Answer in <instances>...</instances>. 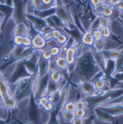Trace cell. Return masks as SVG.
I'll return each mask as SVG.
<instances>
[{"mask_svg":"<svg viewBox=\"0 0 123 124\" xmlns=\"http://www.w3.org/2000/svg\"><path fill=\"white\" fill-rule=\"evenodd\" d=\"M1 22H0V32H1Z\"/></svg>","mask_w":123,"mask_h":124,"instance_id":"obj_58","label":"cell"},{"mask_svg":"<svg viewBox=\"0 0 123 124\" xmlns=\"http://www.w3.org/2000/svg\"><path fill=\"white\" fill-rule=\"evenodd\" d=\"M101 27V25H100V17L99 16H96V17L91 22L89 28H88V30L91 32L96 31V30H98Z\"/></svg>","mask_w":123,"mask_h":124,"instance_id":"obj_29","label":"cell"},{"mask_svg":"<svg viewBox=\"0 0 123 124\" xmlns=\"http://www.w3.org/2000/svg\"><path fill=\"white\" fill-rule=\"evenodd\" d=\"M4 14L2 12H0V22L2 23V21L4 20Z\"/></svg>","mask_w":123,"mask_h":124,"instance_id":"obj_52","label":"cell"},{"mask_svg":"<svg viewBox=\"0 0 123 124\" xmlns=\"http://www.w3.org/2000/svg\"><path fill=\"white\" fill-rule=\"evenodd\" d=\"M93 84H94L96 90L98 92L103 91L107 86V80H106L104 76H102L99 77V78L96 79L93 82Z\"/></svg>","mask_w":123,"mask_h":124,"instance_id":"obj_19","label":"cell"},{"mask_svg":"<svg viewBox=\"0 0 123 124\" xmlns=\"http://www.w3.org/2000/svg\"><path fill=\"white\" fill-rule=\"evenodd\" d=\"M0 124H7V121L0 118Z\"/></svg>","mask_w":123,"mask_h":124,"instance_id":"obj_54","label":"cell"},{"mask_svg":"<svg viewBox=\"0 0 123 124\" xmlns=\"http://www.w3.org/2000/svg\"><path fill=\"white\" fill-rule=\"evenodd\" d=\"M41 57L43 59L46 60H51V58H52V56H51V53L49 52V49H47V48L45 49H43V51H41Z\"/></svg>","mask_w":123,"mask_h":124,"instance_id":"obj_40","label":"cell"},{"mask_svg":"<svg viewBox=\"0 0 123 124\" xmlns=\"http://www.w3.org/2000/svg\"><path fill=\"white\" fill-rule=\"evenodd\" d=\"M20 36L22 37L28 36V26L25 23H19L16 25L15 28L12 31V36Z\"/></svg>","mask_w":123,"mask_h":124,"instance_id":"obj_18","label":"cell"},{"mask_svg":"<svg viewBox=\"0 0 123 124\" xmlns=\"http://www.w3.org/2000/svg\"><path fill=\"white\" fill-rule=\"evenodd\" d=\"M100 17V25L101 26H106L110 27L112 24V20L110 17H104V16H99Z\"/></svg>","mask_w":123,"mask_h":124,"instance_id":"obj_34","label":"cell"},{"mask_svg":"<svg viewBox=\"0 0 123 124\" xmlns=\"http://www.w3.org/2000/svg\"><path fill=\"white\" fill-rule=\"evenodd\" d=\"M54 6L56 7V15H57L66 24L68 28H75L76 27L74 25L70 11L67 7L64 5L62 1L55 0Z\"/></svg>","mask_w":123,"mask_h":124,"instance_id":"obj_4","label":"cell"},{"mask_svg":"<svg viewBox=\"0 0 123 124\" xmlns=\"http://www.w3.org/2000/svg\"><path fill=\"white\" fill-rule=\"evenodd\" d=\"M120 13H123V0H122V1L115 7Z\"/></svg>","mask_w":123,"mask_h":124,"instance_id":"obj_50","label":"cell"},{"mask_svg":"<svg viewBox=\"0 0 123 124\" xmlns=\"http://www.w3.org/2000/svg\"><path fill=\"white\" fill-rule=\"evenodd\" d=\"M93 112H94V116L101 122L113 124L117 120V117H114V116H110L109 114L104 112V110H102L99 108H95L94 109H93Z\"/></svg>","mask_w":123,"mask_h":124,"instance_id":"obj_11","label":"cell"},{"mask_svg":"<svg viewBox=\"0 0 123 124\" xmlns=\"http://www.w3.org/2000/svg\"><path fill=\"white\" fill-rule=\"evenodd\" d=\"M65 60L67 62V65H72L75 64L76 61V57H69V56H65Z\"/></svg>","mask_w":123,"mask_h":124,"instance_id":"obj_45","label":"cell"},{"mask_svg":"<svg viewBox=\"0 0 123 124\" xmlns=\"http://www.w3.org/2000/svg\"><path fill=\"white\" fill-rule=\"evenodd\" d=\"M49 81V73H48L43 77L39 78L38 79L33 94L34 100L36 102L38 100H39L41 97L45 95Z\"/></svg>","mask_w":123,"mask_h":124,"instance_id":"obj_6","label":"cell"},{"mask_svg":"<svg viewBox=\"0 0 123 124\" xmlns=\"http://www.w3.org/2000/svg\"><path fill=\"white\" fill-rule=\"evenodd\" d=\"M63 110L67 112L74 113L76 110L75 102H66V103L64 105Z\"/></svg>","mask_w":123,"mask_h":124,"instance_id":"obj_31","label":"cell"},{"mask_svg":"<svg viewBox=\"0 0 123 124\" xmlns=\"http://www.w3.org/2000/svg\"><path fill=\"white\" fill-rule=\"evenodd\" d=\"M17 122L19 123L20 124H23V123H22V122H20V121H17Z\"/></svg>","mask_w":123,"mask_h":124,"instance_id":"obj_57","label":"cell"},{"mask_svg":"<svg viewBox=\"0 0 123 124\" xmlns=\"http://www.w3.org/2000/svg\"><path fill=\"white\" fill-rule=\"evenodd\" d=\"M54 63H55V65L57 68V69H59L60 70H67V62L64 57H62V56L57 57L54 60Z\"/></svg>","mask_w":123,"mask_h":124,"instance_id":"obj_23","label":"cell"},{"mask_svg":"<svg viewBox=\"0 0 123 124\" xmlns=\"http://www.w3.org/2000/svg\"><path fill=\"white\" fill-rule=\"evenodd\" d=\"M29 1L25 0H12L13 12L12 18L15 24L25 23L28 27V21L26 18L27 4Z\"/></svg>","mask_w":123,"mask_h":124,"instance_id":"obj_2","label":"cell"},{"mask_svg":"<svg viewBox=\"0 0 123 124\" xmlns=\"http://www.w3.org/2000/svg\"><path fill=\"white\" fill-rule=\"evenodd\" d=\"M62 49V48H60V47H52V48L49 49V52L51 53L52 57H58L60 54Z\"/></svg>","mask_w":123,"mask_h":124,"instance_id":"obj_39","label":"cell"},{"mask_svg":"<svg viewBox=\"0 0 123 124\" xmlns=\"http://www.w3.org/2000/svg\"><path fill=\"white\" fill-rule=\"evenodd\" d=\"M102 56L106 61L110 60L115 62L123 56V50L120 49H109L101 52Z\"/></svg>","mask_w":123,"mask_h":124,"instance_id":"obj_10","label":"cell"},{"mask_svg":"<svg viewBox=\"0 0 123 124\" xmlns=\"http://www.w3.org/2000/svg\"><path fill=\"white\" fill-rule=\"evenodd\" d=\"M43 38L44 39V40L46 41H48L51 39H52V34H51V32H46V33H44L43 34H41Z\"/></svg>","mask_w":123,"mask_h":124,"instance_id":"obj_48","label":"cell"},{"mask_svg":"<svg viewBox=\"0 0 123 124\" xmlns=\"http://www.w3.org/2000/svg\"><path fill=\"white\" fill-rule=\"evenodd\" d=\"M57 90H60L59 89V84H57V83H54L51 81H49V83H48V85H47V88H46V93H45V95L46 97H49L51 94L54 93V92L57 91Z\"/></svg>","mask_w":123,"mask_h":124,"instance_id":"obj_22","label":"cell"},{"mask_svg":"<svg viewBox=\"0 0 123 124\" xmlns=\"http://www.w3.org/2000/svg\"><path fill=\"white\" fill-rule=\"evenodd\" d=\"M42 111L43 109L37 105L36 102L34 100L33 94H32L30 96L29 105L28 109V116L30 121V124H41Z\"/></svg>","mask_w":123,"mask_h":124,"instance_id":"obj_5","label":"cell"},{"mask_svg":"<svg viewBox=\"0 0 123 124\" xmlns=\"http://www.w3.org/2000/svg\"><path fill=\"white\" fill-rule=\"evenodd\" d=\"M80 1H82V0H80Z\"/></svg>","mask_w":123,"mask_h":124,"instance_id":"obj_60","label":"cell"},{"mask_svg":"<svg viewBox=\"0 0 123 124\" xmlns=\"http://www.w3.org/2000/svg\"><path fill=\"white\" fill-rule=\"evenodd\" d=\"M46 124H59V122H57V123H51V122H49V121H48V122L46 123Z\"/></svg>","mask_w":123,"mask_h":124,"instance_id":"obj_55","label":"cell"},{"mask_svg":"<svg viewBox=\"0 0 123 124\" xmlns=\"http://www.w3.org/2000/svg\"><path fill=\"white\" fill-rule=\"evenodd\" d=\"M71 124H84V121H83V119L75 118L73 121L71 122Z\"/></svg>","mask_w":123,"mask_h":124,"instance_id":"obj_49","label":"cell"},{"mask_svg":"<svg viewBox=\"0 0 123 124\" xmlns=\"http://www.w3.org/2000/svg\"><path fill=\"white\" fill-rule=\"evenodd\" d=\"M104 110V112L107 113L112 116L117 117L119 116L123 115V105H114V106H109V107H97Z\"/></svg>","mask_w":123,"mask_h":124,"instance_id":"obj_16","label":"cell"},{"mask_svg":"<svg viewBox=\"0 0 123 124\" xmlns=\"http://www.w3.org/2000/svg\"><path fill=\"white\" fill-rule=\"evenodd\" d=\"M114 105H123V94L112 100H109L105 102L104 104L101 105L99 107L105 108V107H109V106H114Z\"/></svg>","mask_w":123,"mask_h":124,"instance_id":"obj_21","label":"cell"},{"mask_svg":"<svg viewBox=\"0 0 123 124\" xmlns=\"http://www.w3.org/2000/svg\"><path fill=\"white\" fill-rule=\"evenodd\" d=\"M62 75L60 70L56 69V70L49 71V80L50 81L54 83L59 84L60 81L62 80Z\"/></svg>","mask_w":123,"mask_h":124,"instance_id":"obj_20","label":"cell"},{"mask_svg":"<svg viewBox=\"0 0 123 124\" xmlns=\"http://www.w3.org/2000/svg\"><path fill=\"white\" fill-rule=\"evenodd\" d=\"M33 15L45 20L48 17H51L54 15H56V7H55V6H54V7H49V8L39 9V10L34 9L33 12Z\"/></svg>","mask_w":123,"mask_h":124,"instance_id":"obj_13","label":"cell"},{"mask_svg":"<svg viewBox=\"0 0 123 124\" xmlns=\"http://www.w3.org/2000/svg\"><path fill=\"white\" fill-rule=\"evenodd\" d=\"M22 45L27 48V47H30V46H32V39L30 37H29L28 36H25L23 37V39H22Z\"/></svg>","mask_w":123,"mask_h":124,"instance_id":"obj_41","label":"cell"},{"mask_svg":"<svg viewBox=\"0 0 123 124\" xmlns=\"http://www.w3.org/2000/svg\"><path fill=\"white\" fill-rule=\"evenodd\" d=\"M62 31L60 29H53L51 31V34H52V38L54 39H57L59 38V36L62 34Z\"/></svg>","mask_w":123,"mask_h":124,"instance_id":"obj_46","label":"cell"},{"mask_svg":"<svg viewBox=\"0 0 123 124\" xmlns=\"http://www.w3.org/2000/svg\"><path fill=\"white\" fill-rule=\"evenodd\" d=\"M31 76L32 74L28 70L24 63V60H19L15 63L14 68L12 74L6 80V81L9 85H11L12 87H13L20 80L30 77Z\"/></svg>","mask_w":123,"mask_h":124,"instance_id":"obj_3","label":"cell"},{"mask_svg":"<svg viewBox=\"0 0 123 124\" xmlns=\"http://www.w3.org/2000/svg\"><path fill=\"white\" fill-rule=\"evenodd\" d=\"M102 37L105 39H109L112 36V30L110 27H106V26H101L99 28Z\"/></svg>","mask_w":123,"mask_h":124,"instance_id":"obj_27","label":"cell"},{"mask_svg":"<svg viewBox=\"0 0 123 124\" xmlns=\"http://www.w3.org/2000/svg\"><path fill=\"white\" fill-rule=\"evenodd\" d=\"M23 37L20 36H12V41L15 46H21L22 44Z\"/></svg>","mask_w":123,"mask_h":124,"instance_id":"obj_42","label":"cell"},{"mask_svg":"<svg viewBox=\"0 0 123 124\" xmlns=\"http://www.w3.org/2000/svg\"><path fill=\"white\" fill-rule=\"evenodd\" d=\"M80 42L84 46H86L88 47L94 46V36H93V33L91 31H90L89 30L85 31V32L82 35Z\"/></svg>","mask_w":123,"mask_h":124,"instance_id":"obj_17","label":"cell"},{"mask_svg":"<svg viewBox=\"0 0 123 124\" xmlns=\"http://www.w3.org/2000/svg\"><path fill=\"white\" fill-rule=\"evenodd\" d=\"M92 33H93V36H94V41H98L101 40L103 38L102 37V35H101V31H100L99 29L96 30V31H93Z\"/></svg>","mask_w":123,"mask_h":124,"instance_id":"obj_44","label":"cell"},{"mask_svg":"<svg viewBox=\"0 0 123 124\" xmlns=\"http://www.w3.org/2000/svg\"><path fill=\"white\" fill-rule=\"evenodd\" d=\"M5 4H7V6H9V7H12V0H6L5 1Z\"/></svg>","mask_w":123,"mask_h":124,"instance_id":"obj_51","label":"cell"},{"mask_svg":"<svg viewBox=\"0 0 123 124\" xmlns=\"http://www.w3.org/2000/svg\"><path fill=\"white\" fill-rule=\"evenodd\" d=\"M49 65L50 60H46L41 57L39 59L38 64V78H42L48 73H49Z\"/></svg>","mask_w":123,"mask_h":124,"instance_id":"obj_14","label":"cell"},{"mask_svg":"<svg viewBox=\"0 0 123 124\" xmlns=\"http://www.w3.org/2000/svg\"><path fill=\"white\" fill-rule=\"evenodd\" d=\"M26 18L29 23H30L34 28L41 34L43 30L48 25L46 20L44 19L40 18L33 14H28L26 15Z\"/></svg>","mask_w":123,"mask_h":124,"instance_id":"obj_7","label":"cell"},{"mask_svg":"<svg viewBox=\"0 0 123 124\" xmlns=\"http://www.w3.org/2000/svg\"><path fill=\"white\" fill-rule=\"evenodd\" d=\"M114 11L115 7L112 6H102L101 10V16H104L111 18L113 16Z\"/></svg>","mask_w":123,"mask_h":124,"instance_id":"obj_24","label":"cell"},{"mask_svg":"<svg viewBox=\"0 0 123 124\" xmlns=\"http://www.w3.org/2000/svg\"><path fill=\"white\" fill-rule=\"evenodd\" d=\"M75 118L84 119L87 118V110L86 109H76L74 112Z\"/></svg>","mask_w":123,"mask_h":124,"instance_id":"obj_30","label":"cell"},{"mask_svg":"<svg viewBox=\"0 0 123 124\" xmlns=\"http://www.w3.org/2000/svg\"><path fill=\"white\" fill-rule=\"evenodd\" d=\"M17 105V102L15 97H13V96H12L8 100V101L7 102V103L4 106L6 108V109L7 108V109H9L10 110H13L16 109Z\"/></svg>","mask_w":123,"mask_h":124,"instance_id":"obj_26","label":"cell"},{"mask_svg":"<svg viewBox=\"0 0 123 124\" xmlns=\"http://www.w3.org/2000/svg\"><path fill=\"white\" fill-rule=\"evenodd\" d=\"M76 109H87V102L86 100H79L75 102Z\"/></svg>","mask_w":123,"mask_h":124,"instance_id":"obj_37","label":"cell"},{"mask_svg":"<svg viewBox=\"0 0 123 124\" xmlns=\"http://www.w3.org/2000/svg\"><path fill=\"white\" fill-rule=\"evenodd\" d=\"M46 47L47 49H50V48H52V47H60V48H63V46H60L58 42L57 41L56 39H51L48 41H46Z\"/></svg>","mask_w":123,"mask_h":124,"instance_id":"obj_35","label":"cell"},{"mask_svg":"<svg viewBox=\"0 0 123 124\" xmlns=\"http://www.w3.org/2000/svg\"><path fill=\"white\" fill-rule=\"evenodd\" d=\"M54 3H55V0H42V8H41V9L54 7Z\"/></svg>","mask_w":123,"mask_h":124,"instance_id":"obj_38","label":"cell"},{"mask_svg":"<svg viewBox=\"0 0 123 124\" xmlns=\"http://www.w3.org/2000/svg\"><path fill=\"white\" fill-rule=\"evenodd\" d=\"M68 38H69V36L62 31V34H61V35L59 36V38L57 39V41L58 42V44H59L60 46H63L66 44V42L67 41Z\"/></svg>","mask_w":123,"mask_h":124,"instance_id":"obj_33","label":"cell"},{"mask_svg":"<svg viewBox=\"0 0 123 124\" xmlns=\"http://www.w3.org/2000/svg\"><path fill=\"white\" fill-rule=\"evenodd\" d=\"M72 1H74V2H76V3H79L80 4H83V1H80V0H72Z\"/></svg>","mask_w":123,"mask_h":124,"instance_id":"obj_53","label":"cell"},{"mask_svg":"<svg viewBox=\"0 0 123 124\" xmlns=\"http://www.w3.org/2000/svg\"><path fill=\"white\" fill-rule=\"evenodd\" d=\"M122 0H101L102 6H112L113 7H116Z\"/></svg>","mask_w":123,"mask_h":124,"instance_id":"obj_32","label":"cell"},{"mask_svg":"<svg viewBox=\"0 0 123 124\" xmlns=\"http://www.w3.org/2000/svg\"><path fill=\"white\" fill-rule=\"evenodd\" d=\"M81 48L80 51L82 53H77L75 67L73 71L75 74L73 77L76 76L78 78V84L81 81H91L96 74L103 72L96 62L91 48L87 46L84 51H82Z\"/></svg>","mask_w":123,"mask_h":124,"instance_id":"obj_1","label":"cell"},{"mask_svg":"<svg viewBox=\"0 0 123 124\" xmlns=\"http://www.w3.org/2000/svg\"><path fill=\"white\" fill-rule=\"evenodd\" d=\"M25 1H29L30 0H25Z\"/></svg>","mask_w":123,"mask_h":124,"instance_id":"obj_59","label":"cell"},{"mask_svg":"<svg viewBox=\"0 0 123 124\" xmlns=\"http://www.w3.org/2000/svg\"><path fill=\"white\" fill-rule=\"evenodd\" d=\"M30 5L36 10L41 9L42 8V0H30Z\"/></svg>","mask_w":123,"mask_h":124,"instance_id":"obj_36","label":"cell"},{"mask_svg":"<svg viewBox=\"0 0 123 124\" xmlns=\"http://www.w3.org/2000/svg\"><path fill=\"white\" fill-rule=\"evenodd\" d=\"M0 12H2L4 15V19L1 23V32L3 31L4 29V27L6 26V24L9 21V20L12 17V12H13V7L7 6L5 4H0Z\"/></svg>","mask_w":123,"mask_h":124,"instance_id":"obj_12","label":"cell"},{"mask_svg":"<svg viewBox=\"0 0 123 124\" xmlns=\"http://www.w3.org/2000/svg\"><path fill=\"white\" fill-rule=\"evenodd\" d=\"M54 108V104L51 103V102H48L42 108V109H43L44 111H46V113H50L53 110Z\"/></svg>","mask_w":123,"mask_h":124,"instance_id":"obj_43","label":"cell"},{"mask_svg":"<svg viewBox=\"0 0 123 124\" xmlns=\"http://www.w3.org/2000/svg\"><path fill=\"white\" fill-rule=\"evenodd\" d=\"M31 39H32V46L35 49L39 50L41 52L43 49H46V41L44 40V39L43 38V36L41 33L36 34Z\"/></svg>","mask_w":123,"mask_h":124,"instance_id":"obj_15","label":"cell"},{"mask_svg":"<svg viewBox=\"0 0 123 124\" xmlns=\"http://www.w3.org/2000/svg\"><path fill=\"white\" fill-rule=\"evenodd\" d=\"M12 97L10 94V86L7 83L5 79L0 74V99L1 102L4 105L8 100Z\"/></svg>","mask_w":123,"mask_h":124,"instance_id":"obj_9","label":"cell"},{"mask_svg":"<svg viewBox=\"0 0 123 124\" xmlns=\"http://www.w3.org/2000/svg\"><path fill=\"white\" fill-rule=\"evenodd\" d=\"M78 89L83 95L87 97H94L97 94L98 92L96 90L93 83L91 81H81L78 84Z\"/></svg>","mask_w":123,"mask_h":124,"instance_id":"obj_8","label":"cell"},{"mask_svg":"<svg viewBox=\"0 0 123 124\" xmlns=\"http://www.w3.org/2000/svg\"><path fill=\"white\" fill-rule=\"evenodd\" d=\"M51 17V19L54 21V23H55V25H56V26L59 28V29H60V30H62V28H67V25H66V24L57 16V15H52L51 17Z\"/></svg>","mask_w":123,"mask_h":124,"instance_id":"obj_28","label":"cell"},{"mask_svg":"<svg viewBox=\"0 0 123 124\" xmlns=\"http://www.w3.org/2000/svg\"><path fill=\"white\" fill-rule=\"evenodd\" d=\"M6 0H0V4H5Z\"/></svg>","mask_w":123,"mask_h":124,"instance_id":"obj_56","label":"cell"},{"mask_svg":"<svg viewBox=\"0 0 123 124\" xmlns=\"http://www.w3.org/2000/svg\"><path fill=\"white\" fill-rule=\"evenodd\" d=\"M90 4L93 8H96L101 5V0H90Z\"/></svg>","mask_w":123,"mask_h":124,"instance_id":"obj_47","label":"cell"},{"mask_svg":"<svg viewBox=\"0 0 123 124\" xmlns=\"http://www.w3.org/2000/svg\"><path fill=\"white\" fill-rule=\"evenodd\" d=\"M61 118H62L63 122H65L66 124H71V122L75 118V115H74V113L67 112V111H65L63 110V111H62Z\"/></svg>","mask_w":123,"mask_h":124,"instance_id":"obj_25","label":"cell"}]
</instances>
